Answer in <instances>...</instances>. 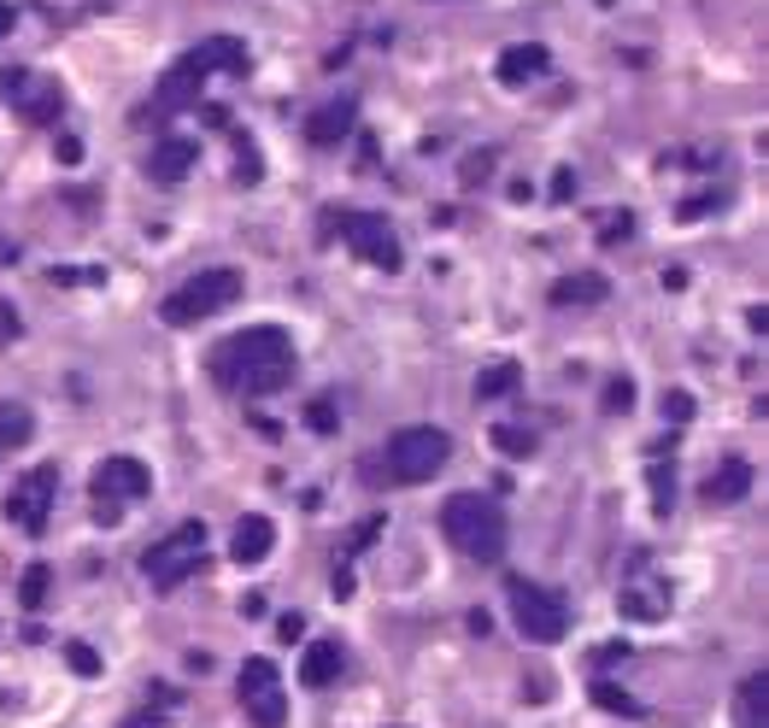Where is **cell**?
<instances>
[{
    "mask_svg": "<svg viewBox=\"0 0 769 728\" xmlns=\"http://www.w3.org/2000/svg\"><path fill=\"white\" fill-rule=\"evenodd\" d=\"M212 376L241 400L282 394V388L294 382V341H288V329H277V324L236 329L229 341L212 347Z\"/></svg>",
    "mask_w": 769,
    "mask_h": 728,
    "instance_id": "cell-1",
    "label": "cell"
},
{
    "mask_svg": "<svg viewBox=\"0 0 769 728\" xmlns=\"http://www.w3.org/2000/svg\"><path fill=\"white\" fill-rule=\"evenodd\" d=\"M382 464H370V482H434V476L446 470V459H453V435L446 429H429V424H412V429H394L388 435V447L376 453Z\"/></svg>",
    "mask_w": 769,
    "mask_h": 728,
    "instance_id": "cell-2",
    "label": "cell"
},
{
    "mask_svg": "<svg viewBox=\"0 0 769 728\" xmlns=\"http://www.w3.org/2000/svg\"><path fill=\"white\" fill-rule=\"evenodd\" d=\"M441 535L453 541V552L476 564L505 558V512L488 500V493H453L441 505Z\"/></svg>",
    "mask_w": 769,
    "mask_h": 728,
    "instance_id": "cell-3",
    "label": "cell"
},
{
    "mask_svg": "<svg viewBox=\"0 0 769 728\" xmlns=\"http://www.w3.org/2000/svg\"><path fill=\"white\" fill-rule=\"evenodd\" d=\"M505 600H512V623L529 647H558V640L570 635V605H564V593L541 588V581H529V576H512L505 581Z\"/></svg>",
    "mask_w": 769,
    "mask_h": 728,
    "instance_id": "cell-4",
    "label": "cell"
},
{
    "mask_svg": "<svg viewBox=\"0 0 769 728\" xmlns=\"http://www.w3.org/2000/svg\"><path fill=\"white\" fill-rule=\"evenodd\" d=\"M236 300H241V271L212 265V271L188 276V283L177 288V294H165V305H159V317H165L171 329H188V324H200V317H217L224 305H236Z\"/></svg>",
    "mask_w": 769,
    "mask_h": 728,
    "instance_id": "cell-5",
    "label": "cell"
},
{
    "mask_svg": "<svg viewBox=\"0 0 769 728\" xmlns=\"http://www.w3.org/2000/svg\"><path fill=\"white\" fill-rule=\"evenodd\" d=\"M200 564H206V523H177L165 541H153L148 552H141V576H148L159 593L182 588Z\"/></svg>",
    "mask_w": 769,
    "mask_h": 728,
    "instance_id": "cell-6",
    "label": "cell"
},
{
    "mask_svg": "<svg viewBox=\"0 0 769 728\" xmlns=\"http://www.w3.org/2000/svg\"><path fill=\"white\" fill-rule=\"evenodd\" d=\"M153 493V470L141 459H129V453H112L106 464L94 470V482H89V500H94V523H124V505H136V500H148Z\"/></svg>",
    "mask_w": 769,
    "mask_h": 728,
    "instance_id": "cell-7",
    "label": "cell"
},
{
    "mask_svg": "<svg viewBox=\"0 0 769 728\" xmlns=\"http://www.w3.org/2000/svg\"><path fill=\"white\" fill-rule=\"evenodd\" d=\"M329 224H336V236L353 247L370 271L394 276L405 265V247H400V236H394V224H388V217H376V212H336Z\"/></svg>",
    "mask_w": 769,
    "mask_h": 728,
    "instance_id": "cell-8",
    "label": "cell"
},
{
    "mask_svg": "<svg viewBox=\"0 0 769 728\" xmlns=\"http://www.w3.org/2000/svg\"><path fill=\"white\" fill-rule=\"evenodd\" d=\"M236 699L253 728H282L288 723V693H282V669L270 658H247L236 676Z\"/></svg>",
    "mask_w": 769,
    "mask_h": 728,
    "instance_id": "cell-9",
    "label": "cell"
},
{
    "mask_svg": "<svg viewBox=\"0 0 769 728\" xmlns=\"http://www.w3.org/2000/svg\"><path fill=\"white\" fill-rule=\"evenodd\" d=\"M53 500H60V470H53V464H36L30 476L12 482L7 523H12V529H24V535H41V529H48V517H53Z\"/></svg>",
    "mask_w": 769,
    "mask_h": 728,
    "instance_id": "cell-10",
    "label": "cell"
},
{
    "mask_svg": "<svg viewBox=\"0 0 769 728\" xmlns=\"http://www.w3.org/2000/svg\"><path fill=\"white\" fill-rule=\"evenodd\" d=\"M0 100L30 124H60L65 89L53 77H41V71H0Z\"/></svg>",
    "mask_w": 769,
    "mask_h": 728,
    "instance_id": "cell-11",
    "label": "cell"
},
{
    "mask_svg": "<svg viewBox=\"0 0 769 728\" xmlns=\"http://www.w3.org/2000/svg\"><path fill=\"white\" fill-rule=\"evenodd\" d=\"M182 65L194 71L200 83H212L217 71H247V41L241 36H206L194 53H182Z\"/></svg>",
    "mask_w": 769,
    "mask_h": 728,
    "instance_id": "cell-12",
    "label": "cell"
},
{
    "mask_svg": "<svg viewBox=\"0 0 769 728\" xmlns=\"http://www.w3.org/2000/svg\"><path fill=\"white\" fill-rule=\"evenodd\" d=\"M194 159H200V148L188 136H165V141H153V153H148V177L153 183H182L188 171H194Z\"/></svg>",
    "mask_w": 769,
    "mask_h": 728,
    "instance_id": "cell-13",
    "label": "cell"
},
{
    "mask_svg": "<svg viewBox=\"0 0 769 728\" xmlns=\"http://www.w3.org/2000/svg\"><path fill=\"white\" fill-rule=\"evenodd\" d=\"M353 124H358V100H329V106H317L306 118V136H312V148H336V141L353 136Z\"/></svg>",
    "mask_w": 769,
    "mask_h": 728,
    "instance_id": "cell-14",
    "label": "cell"
},
{
    "mask_svg": "<svg viewBox=\"0 0 769 728\" xmlns=\"http://www.w3.org/2000/svg\"><path fill=\"white\" fill-rule=\"evenodd\" d=\"M270 547H277V523L270 517H241L236 523V535H229V558L236 564H265L270 558Z\"/></svg>",
    "mask_w": 769,
    "mask_h": 728,
    "instance_id": "cell-15",
    "label": "cell"
},
{
    "mask_svg": "<svg viewBox=\"0 0 769 728\" xmlns=\"http://www.w3.org/2000/svg\"><path fill=\"white\" fill-rule=\"evenodd\" d=\"M546 65H553V53H546L541 41H517V48L500 53V83L505 89H524V83L546 77Z\"/></svg>",
    "mask_w": 769,
    "mask_h": 728,
    "instance_id": "cell-16",
    "label": "cell"
},
{
    "mask_svg": "<svg viewBox=\"0 0 769 728\" xmlns=\"http://www.w3.org/2000/svg\"><path fill=\"white\" fill-rule=\"evenodd\" d=\"M752 493V464L746 459H722L705 476V505H740Z\"/></svg>",
    "mask_w": 769,
    "mask_h": 728,
    "instance_id": "cell-17",
    "label": "cell"
},
{
    "mask_svg": "<svg viewBox=\"0 0 769 728\" xmlns=\"http://www.w3.org/2000/svg\"><path fill=\"white\" fill-rule=\"evenodd\" d=\"M341 669H346L341 640H312L306 658H300V681H306V688H329V681H341Z\"/></svg>",
    "mask_w": 769,
    "mask_h": 728,
    "instance_id": "cell-18",
    "label": "cell"
},
{
    "mask_svg": "<svg viewBox=\"0 0 769 728\" xmlns=\"http://www.w3.org/2000/svg\"><path fill=\"white\" fill-rule=\"evenodd\" d=\"M605 294H612L605 276H558L553 283V305H600Z\"/></svg>",
    "mask_w": 769,
    "mask_h": 728,
    "instance_id": "cell-19",
    "label": "cell"
},
{
    "mask_svg": "<svg viewBox=\"0 0 769 728\" xmlns=\"http://www.w3.org/2000/svg\"><path fill=\"white\" fill-rule=\"evenodd\" d=\"M517 382H524L517 364H488V371L476 376V400H505V394H517Z\"/></svg>",
    "mask_w": 769,
    "mask_h": 728,
    "instance_id": "cell-20",
    "label": "cell"
},
{
    "mask_svg": "<svg viewBox=\"0 0 769 728\" xmlns=\"http://www.w3.org/2000/svg\"><path fill=\"white\" fill-rule=\"evenodd\" d=\"M488 441L500 447L505 459H534V435H529V429H517V424H493V429H488Z\"/></svg>",
    "mask_w": 769,
    "mask_h": 728,
    "instance_id": "cell-21",
    "label": "cell"
},
{
    "mask_svg": "<svg viewBox=\"0 0 769 728\" xmlns=\"http://www.w3.org/2000/svg\"><path fill=\"white\" fill-rule=\"evenodd\" d=\"M48 588H53V570H48V564H30L24 581H18V605L24 611H41V605H48Z\"/></svg>",
    "mask_w": 769,
    "mask_h": 728,
    "instance_id": "cell-22",
    "label": "cell"
},
{
    "mask_svg": "<svg viewBox=\"0 0 769 728\" xmlns=\"http://www.w3.org/2000/svg\"><path fill=\"white\" fill-rule=\"evenodd\" d=\"M30 435H36V424L24 405H0V447H24Z\"/></svg>",
    "mask_w": 769,
    "mask_h": 728,
    "instance_id": "cell-23",
    "label": "cell"
},
{
    "mask_svg": "<svg viewBox=\"0 0 769 728\" xmlns=\"http://www.w3.org/2000/svg\"><path fill=\"white\" fill-rule=\"evenodd\" d=\"M764 676H746V688H740V728H764Z\"/></svg>",
    "mask_w": 769,
    "mask_h": 728,
    "instance_id": "cell-24",
    "label": "cell"
},
{
    "mask_svg": "<svg viewBox=\"0 0 769 728\" xmlns=\"http://www.w3.org/2000/svg\"><path fill=\"white\" fill-rule=\"evenodd\" d=\"M670 505H676V470L658 459V464H652V512L670 517Z\"/></svg>",
    "mask_w": 769,
    "mask_h": 728,
    "instance_id": "cell-25",
    "label": "cell"
},
{
    "mask_svg": "<svg viewBox=\"0 0 769 728\" xmlns=\"http://www.w3.org/2000/svg\"><path fill=\"white\" fill-rule=\"evenodd\" d=\"M593 699H600V705L612 711V717H641V705H634V699L622 693L617 681H593Z\"/></svg>",
    "mask_w": 769,
    "mask_h": 728,
    "instance_id": "cell-26",
    "label": "cell"
},
{
    "mask_svg": "<svg viewBox=\"0 0 769 728\" xmlns=\"http://www.w3.org/2000/svg\"><path fill=\"white\" fill-rule=\"evenodd\" d=\"M493 165H500V153H493V148H482V153H470V159H464V165H458V183H464V188H482Z\"/></svg>",
    "mask_w": 769,
    "mask_h": 728,
    "instance_id": "cell-27",
    "label": "cell"
},
{
    "mask_svg": "<svg viewBox=\"0 0 769 728\" xmlns=\"http://www.w3.org/2000/svg\"><path fill=\"white\" fill-rule=\"evenodd\" d=\"M600 405H605L612 417L634 412V382H629V376H612V382H605V394H600Z\"/></svg>",
    "mask_w": 769,
    "mask_h": 728,
    "instance_id": "cell-28",
    "label": "cell"
},
{
    "mask_svg": "<svg viewBox=\"0 0 769 728\" xmlns=\"http://www.w3.org/2000/svg\"><path fill=\"white\" fill-rule=\"evenodd\" d=\"M65 664L77 669V676H100V652L89 640H65Z\"/></svg>",
    "mask_w": 769,
    "mask_h": 728,
    "instance_id": "cell-29",
    "label": "cell"
},
{
    "mask_svg": "<svg viewBox=\"0 0 769 728\" xmlns=\"http://www.w3.org/2000/svg\"><path fill=\"white\" fill-rule=\"evenodd\" d=\"M664 417H670V424H693V394L688 388H670V394H664Z\"/></svg>",
    "mask_w": 769,
    "mask_h": 728,
    "instance_id": "cell-30",
    "label": "cell"
},
{
    "mask_svg": "<svg viewBox=\"0 0 769 728\" xmlns=\"http://www.w3.org/2000/svg\"><path fill=\"white\" fill-rule=\"evenodd\" d=\"M236 183H241V188L265 183V159H259L253 148H241V159H236Z\"/></svg>",
    "mask_w": 769,
    "mask_h": 728,
    "instance_id": "cell-31",
    "label": "cell"
},
{
    "mask_svg": "<svg viewBox=\"0 0 769 728\" xmlns=\"http://www.w3.org/2000/svg\"><path fill=\"white\" fill-rule=\"evenodd\" d=\"M634 236V212H612L605 217V229H600V241L612 247V241H629Z\"/></svg>",
    "mask_w": 769,
    "mask_h": 728,
    "instance_id": "cell-32",
    "label": "cell"
},
{
    "mask_svg": "<svg viewBox=\"0 0 769 728\" xmlns=\"http://www.w3.org/2000/svg\"><path fill=\"white\" fill-rule=\"evenodd\" d=\"M60 288H71V283H106V271H89V265H60V271H48Z\"/></svg>",
    "mask_w": 769,
    "mask_h": 728,
    "instance_id": "cell-33",
    "label": "cell"
},
{
    "mask_svg": "<svg viewBox=\"0 0 769 728\" xmlns=\"http://www.w3.org/2000/svg\"><path fill=\"white\" fill-rule=\"evenodd\" d=\"M306 424H312L317 435H336V405H329V400H312V405H306Z\"/></svg>",
    "mask_w": 769,
    "mask_h": 728,
    "instance_id": "cell-34",
    "label": "cell"
},
{
    "mask_svg": "<svg viewBox=\"0 0 769 728\" xmlns=\"http://www.w3.org/2000/svg\"><path fill=\"white\" fill-rule=\"evenodd\" d=\"M553 200H558V206H570V200H576V171H553Z\"/></svg>",
    "mask_w": 769,
    "mask_h": 728,
    "instance_id": "cell-35",
    "label": "cell"
},
{
    "mask_svg": "<svg viewBox=\"0 0 769 728\" xmlns=\"http://www.w3.org/2000/svg\"><path fill=\"white\" fill-rule=\"evenodd\" d=\"M7 341H18V312L0 300V347H7Z\"/></svg>",
    "mask_w": 769,
    "mask_h": 728,
    "instance_id": "cell-36",
    "label": "cell"
},
{
    "mask_svg": "<svg viewBox=\"0 0 769 728\" xmlns=\"http://www.w3.org/2000/svg\"><path fill=\"white\" fill-rule=\"evenodd\" d=\"M277 635L282 640H300V635H306V617H300V611H288V617H277Z\"/></svg>",
    "mask_w": 769,
    "mask_h": 728,
    "instance_id": "cell-37",
    "label": "cell"
},
{
    "mask_svg": "<svg viewBox=\"0 0 769 728\" xmlns=\"http://www.w3.org/2000/svg\"><path fill=\"white\" fill-rule=\"evenodd\" d=\"M53 153H60L65 165H77V159H83V141H77V136H60V141H53Z\"/></svg>",
    "mask_w": 769,
    "mask_h": 728,
    "instance_id": "cell-38",
    "label": "cell"
},
{
    "mask_svg": "<svg viewBox=\"0 0 769 728\" xmlns=\"http://www.w3.org/2000/svg\"><path fill=\"white\" fill-rule=\"evenodd\" d=\"M717 206H722V194H705V200H688L681 217H705V212H717Z\"/></svg>",
    "mask_w": 769,
    "mask_h": 728,
    "instance_id": "cell-39",
    "label": "cell"
},
{
    "mask_svg": "<svg viewBox=\"0 0 769 728\" xmlns=\"http://www.w3.org/2000/svg\"><path fill=\"white\" fill-rule=\"evenodd\" d=\"M241 617H265V593H247V600H241Z\"/></svg>",
    "mask_w": 769,
    "mask_h": 728,
    "instance_id": "cell-40",
    "label": "cell"
},
{
    "mask_svg": "<svg viewBox=\"0 0 769 728\" xmlns=\"http://www.w3.org/2000/svg\"><path fill=\"white\" fill-rule=\"evenodd\" d=\"M12 24H18V12H12V7H7V0H0V41H7V36H12Z\"/></svg>",
    "mask_w": 769,
    "mask_h": 728,
    "instance_id": "cell-41",
    "label": "cell"
},
{
    "mask_svg": "<svg viewBox=\"0 0 769 728\" xmlns=\"http://www.w3.org/2000/svg\"><path fill=\"white\" fill-rule=\"evenodd\" d=\"M0 453H7V447H0Z\"/></svg>",
    "mask_w": 769,
    "mask_h": 728,
    "instance_id": "cell-42",
    "label": "cell"
}]
</instances>
